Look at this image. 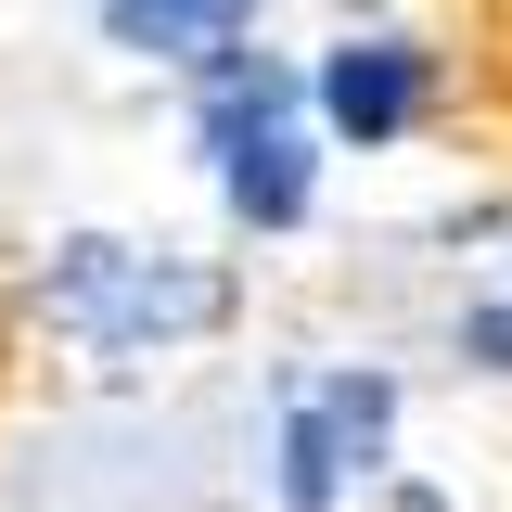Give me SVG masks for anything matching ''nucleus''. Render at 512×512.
Here are the masks:
<instances>
[{
	"label": "nucleus",
	"mask_w": 512,
	"mask_h": 512,
	"mask_svg": "<svg viewBox=\"0 0 512 512\" xmlns=\"http://www.w3.org/2000/svg\"><path fill=\"white\" fill-rule=\"evenodd\" d=\"M52 308L77 333H103V346H154V333H192V320L218 308V282L205 269H154V256H128V244H64Z\"/></svg>",
	"instance_id": "obj_1"
},
{
	"label": "nucleus",
	"mask_w": 512,
	"mask_h": 512,
	"mask_svg": "<svg viewBox=\"0 0 512 512\" xmlns=\"http://www.w3.org/2000/svg\"><path fill=\"white\" fill-rule=\"evenodd\" d=\"M282 77L269 64H218V103H205V141H218V167H231V205H244L256 231H282L295 205H308V141L282 128Z\"/></svg>",
	"instance_id": "obj_2"
},
{
	"label": "nucleus",
	"mask_w": 512,
	"mask_h": 512,
	"mask_svg": "<svg viewBox=\"0 0 512 512\" xmlns=\"http://www.w3.org/2000/svg\"><path fill=\"white\" fill-rule=\"evenodd\" d=\"M320 116L346 128V141H397V128L423 116V52H397V39H346V52L320 64Z\"/></svg>",
	"instance_id": "obj_3"
},
{
	"label": "nucleus",
	"mask_w": 512,
	"mask_h": 512,
	"mask_svg": "<svg viewBox=\"0 0 512 512\" xmlns=\"http://www.w3.org/2000/svg\"><path fill=\"white\" fill-rule=\"evenodd\" d=\"M372 436H384V384H333L320 410H295V436H282V500H295V512H333L346 448L372 461Z\"/></svg>",
	"instance_id": "obj_4"
},
{
	"label": "nucleus",
	"mask_w": 512,
	"mask_h": 512,
	"mask_svg": "<svg viewBox=\"0 0 512 512\" xmlns=\"http://www.w3.org/2000/svg\"><path fill=\"white\" fill-rule=\"evenodd\" d=\"M231 26H244V0H116V39H141V52H205Z\"/></svg>",
	"instance_id": "obj_5"
},
{
	"label": "nucleus",
	"mask_w": 512,
	"mask_h": 512,
	"mask_svg": "<svg viewBox=\"0 0 512 512\" xmlns=\"http://www.w3.org/2000/svg\"><path fill=\"white\" fill-rule=\"evenodd\" d=\"M474 346H487V359L512 372V308H487V320H474Z\"/></svg>",
	"instance_id": "obj_6"
}]
</instances>
